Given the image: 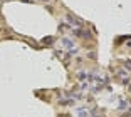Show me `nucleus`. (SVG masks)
I'll return each mask as SVG.
<instances>
[{"mask_svg":"<svg viewBox=\"0 0 131 117\" xmlns=\"http://www.w3.org/2000/svg\"><path fill=\"white\" fill-rule=\"evenodd\" d=\"M67 22H69L71 25H74V27H81L82 25V22H81V20H77L76 17H67Z\"/></svg>","mask_w":131,"mask_h":117,"instance_id":"f03ea898","label":"nucleus"},{"mask_svg":"<svg viewBox=\"0 0 131 117\" xmlns=\"http://www.w3.org/2000/svg\"><path fill=\"white\" fill-rule=\"evenodd\" d=\"M124 67H126L128 70H131V60H126V62H124Z\"/></svg>","mask_w":131,"mask_h":117,"instance_id":"20e7f679","label":"nucleus"},{"mask_svg":"<svg viewBox=\"0 0 131 117\" xmlns=\"http://www.w3.org/2000/svg\"><path fill=\"white\" fill-rule=\"evenodd\" d=\"M77 112H79V117H89V110L88 109H79Z\"/></svg>","mask_w":131,"mask_h":117,"instance_id":"7ed1b4c3","label":"nucleus"},{"mask_svg":"<svg viewBox=\"0 0 131 117\" xmlns=\"http://www.w3.org/2000/svg\"><path fill=\"white\" fill-rule=\"evenodd\" d=\"M62 45L66 47V50H69V52H76L77 50L76 44H74L72 40H69V38H64V40H62Z\"/></svg>","mask_w":131,"mask_h":117,"instance_id":"f257e3e1","label":"nucleus"}]
</instances>
